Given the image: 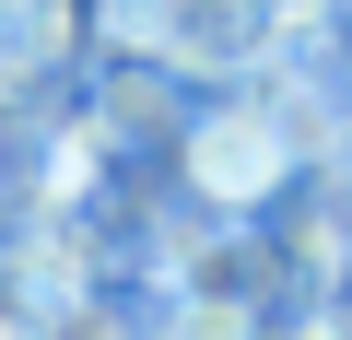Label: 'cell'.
<instances>
[{"label": "cell", "instance_id": "cell-4", "mask_svg": "<svg viewBox=\"0 0 352 340\" xmlns=\"http://www.w3.org/2000/svg\"><path fill=\"white\" fill-rule=\"evenodd\" d=\"M36 340H141L118 293H71V305H36Z\"/></svg>", "mask_w": 352, "mask_h": 340}, {"label": "cell", "instance_id": "cell-7", "mask_svg": "<svg viewBox=\"0 0 352 340\" xmlns=\"http://www.w3.org/2000/svg\"><path fill=\"white\" fill-rule=\"evenodd\" d=\"M0 340H36V293H12V282H0Z\"/></svg>", "mask_w": 352, "mask_h": 340}, {"label": "cell", "instance_id": "cell-8", "mask_svg": "<svg viewBox=\"0 0 352 340\" xmlns=\"http://www.w3.org/2000/svg\"><path fill=\"white\" fill-rule=\"evenodd\" d=\"M329 305H352V282H340V293H329Z\"/></svg>", "mask_w": 352, "mask_h": 340}, {"label": "cell", "instance_id": "cell-1", "mask_svg": "<svg viewBox=\"0 0 352 340\" xmlns=\"http://www.w3.org/2000/svg\"><path fill=\"white\" fill-rule=\"evenodd\" d=\"M176 177H188L200 223H258L270 200H294L305 152H294V117L270 94H223V106H188L176 129Z\"/></svg>", "mask_w": 352, "mask_h": 340}, {"label": "cell", "instance_id": "cell-6", "mask_svg": "<svg viewBox=\"0 0 352 340\" xmlns=\"http://www.w3.org/2000/svg\"><path fill=\"white\" fill-rule=\"evenodd\" d=\"M141 340H258V328H235V317H200V305H164Z\"/></svg>", "mask_w": 352, "mask_h": 340}, {"label": "cell", "instance_id": "cell-3", "mask_svg": "<svg viewBox=\"0 0 352 340\" xmlns=\"http://www.w3.org/2000/svg\"><path fill=\"white\" fill-rule=\"evenodd\" d=\"M94 36V0H0V71H59L71 47Z\"/></svg>", "mask_w": 352, "mask_h": 340}, {"label": "cell", "instance_id": "cell-5", "mask_svg": "<svg viewBox=\"0 0 352 340\" xmlns=\"http://www.w3.org/2000/svg\"><path fill=\"white\" fill-rule=\"evenodd\" d=\"M258 340H352V305H282Z\"/></svg>", "mask_w": 352, "mask_h": 340}, {"label": "cell", "instance_id": "cell-2", "mask_svg": "<svg viewBox=\"0 0 352 340\" xmlns=\"http://www.w3.org/2000/svg\"><path fill=\"white\" fill-rule=\"evenodd\" d=\"M164 270V305H200V317H235V328H270L294 305L282 258H270V223H176L153 247Z\"/></svg>", "mask_w": 352, "mask_h": 340}]
</instances>
